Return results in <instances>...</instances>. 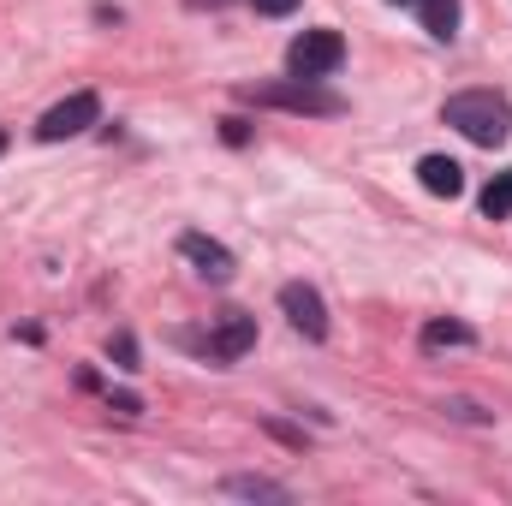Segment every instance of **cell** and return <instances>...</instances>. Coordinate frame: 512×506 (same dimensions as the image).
<instances>
[{"label":"cell","instance_id":"cell-1","mask_svg":"<svg viewBox=\"0 0 512 506\" xmlns=\"http://www.w3.org/2000/svg\"><path fill=\"white\" fill-rule=\"evenodd\" d=\"M441 120L453 131H465L471 143H483V149H501L512 137V102L495 96V90H459V96H447Z\"/></svg>","mask_w":512,"mask_h":506},{"label":"cell","instance_id":"cell-2","mask_svg":"<svg viewBox=\"0 0 512 506\" xmlns=\"http://www.w3.org/2000/svg\"><path fill=\"white\" fill-rule=\"evenodd\" d=\"M262 108H286V114H340L346 102L334 90H322V78H292V84H262V90H245Z\"/></svg>","mask_w":512,"mask_h":506},{"label":"cell","instance_id":"cell-3","mask_svg":"<svg viewBox=\"0 0 512 506\" xmlns=\"http://www.w3.org/2000/svg\"><path fill=\"white\" fill-rule=\"evenodd\" d=\"M340 60H346V36H340V30H304V36H292V48H286L292 78H328Z\"/></svg>","mask_w":512,"mask_h":506},{"label":"cell","instance_id":"cell-4","mask_svg":"<svg viewBox=\"0 0 512 506\" xmlns=\"http://www.w3.org/2000/svg\"><path fill=\"white\" fill-rule=\"evenodd\" d=\"M96 120H102V96H96V90H72L66 102H54V108L36 120V137H42V143H66V137L90 131Z\"/></svg>","mask_w":512,"mask_h":506},{"label":"cell","instance_id":"cell-5","mask_svg":"<svg viewBox=\"0 0 512 506\" xmlns=\"http://www.w3.org/2000/svg\"><path fill=\"white\" fill-rule=\"evenodd\" d=\"M280 310H286V322H292L304 340H328V304H322L316 286L286 280V286H280Z\"/></svg>","mask_w":512,"mask_h":506},{"label":"cell","instance_id":"cell-6","mask_svg":"<svg viewBox=\"0 0 512 506\" xmlns=\"http://www.w3.org/2000/svg\"><path fill=\"white\" fill-rule=\"evenodd\" d=\"M251 346H256V322L245 310H227V322L203 340V358H209V364H233V358H245Z\"/></svg>","mask_w":512,"mask_h":506},{"label":"cell","instance_id":"cell-7","mask_svg":"<svg viewBox=\"0 0 512 506\" xmlns=\"http://www.w3.org/2000/svg\"><path fill=\"white\" fill-rule=\"evenodd\" d=\"M179 256H191L203 280H233V251L215 245L209 233H185V239H179Z\"/></svg>","mask_w":512,"mask_h":506},{"label":"cell","instance_id":"cell-8","mask_svg":"<svg viewBox=\"0 0 512 506\" xmlns=\"http://www.w3.org/2000/svg\"><path fill=\"white\" fill-rule=\"evenodd\" d=\"M417 179H423V191H435V197H459V191H465V167H459L453 155H423V161H417Z\"/></svg>","mask_w":512,"mask_h":506},{"label":"cell","instance_id":"cell-9","mask_svg":"<svg viewBox=\"0 0 512 506\" xmlns=\"http://www.w3.org/2000/svg\"><path fill=\"white\" fill-rule=\"evenodd\" d=\"M411 6H417V18H423V30H429V36H441V42H447V36L459 30V0H411Z\"/></svg>","mask_w":512,"mask_h":506},{"label":"cell","instance_id":"cell-10","mask_svg":"<svg viewBox=\"0 0 512 506\" xmlns=\"http://www.w3.org/2000/svg\"><path fill=\"white\" fill-rule=\"evenodd\" d=\"M483 215H489V221H507L512 215V167L483 185Z\"/></svg>","mask_w":512,"mask_h":506},{"label":"cell","instance_id":"cell-11","mask_svg":"<svg viewBox=\"0 0 512 506\" xmlns=\"http://www.w3.org/2000/svg\"><path fill=\"white\" fill-rule=\"evenodd\" d=\"M477 334L465 328V322H429L423 328V352H441V346H471Z\"/></svg>","mask_w":512,"mask_h":506},{"label":"cell","instance_id":"cell-12","mask_svg":"<svg viewBox=\"0 0 512 506\" xmlns=\"http://www.w3.org/2000/svg\"><path fill=\"white\" fill-rule=\"evenodd\" d=\"M221 489H227V495H245V501H286V489L268 483V477H227Z\"/></svg>","mask_w":512,"mask_h":506},{"label":"cell","instance_id":"cell-13","mask_svg":"<svg viewBox=\"0 0 512 506\" xmlns=\"http://www.w3.org/2000/svg\"><path fill=\"white\" fill-rule=\"evenodd\" d=\"M256 12H262V18H286V12H292V6H298V0H251Z\"/></svg>","mask_w":512,"mask_h":506},{"label":"cell","instance_id":"cell-14","mask_svg":"<svg viewBox=\"0 0 512 506\" xmlns=\"http://www.w3.org/2000/svg\"><path fill=\"white\" fill-rule=\"evenodd\" d=\"M221 137H227V143H245L251 131H245V120H221Z\"/></svg>","mask_w":512,"mask_h":506},{"label":"cell","instance_id":"cell-15","mask_svg":"<svg viewBox=\"0 0 512 506\" xmlns=\"http://www.w3.org/2000/svg\"><path fill=\"white\" fill-rule=\"evenodd\" d=\"M0 155H6V131H0Z\"/></svg>","mask_w":512,"mask_h":506}]
</instances>
